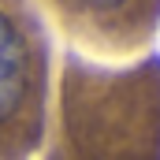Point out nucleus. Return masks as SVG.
Masks as SVG:
<instances>
[{"label": "nucleus", "mask_w": 160, "mask_h": 160, "mask_svg": "<svg viewBox=\"0 0 160 160\" xmlns=\"http://www.w3.org/2000/svg\"><path fill=\"white\" fill-rule=\"evenodd\" d=\"M82 4H89V8H119L123 0H82Z\"/></svg>", "instance_id": "2"}, {"label": "nucleus", "mask_w": 160, "mask_h": 160, "mask_svg": "<svg viewBox=\"0 0 160 160\" xmlns=\"http://www.w3.org/2000/svg\"><path fill=\"white\" fill-rule=\"evenodd\" d=\"M26 82H30L26 45L19 38V30L11 26V19L0 11V123H8L19 112L26 97Z\"/></svg>", "instance_id": "1"}]
</instances>
